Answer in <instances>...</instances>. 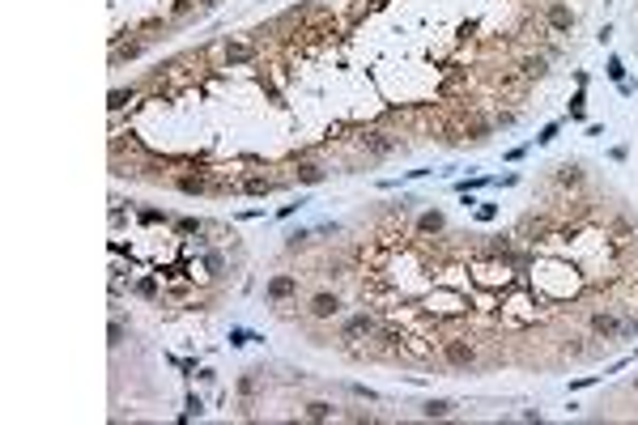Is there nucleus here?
<instances>
[{
  "label": "nucleus",
  "instance_id": "1",
  "mask_svg": "<svg viewBox=\"0 0 638 425\" xmlns=\"http://www.w3.org/2000/svg\"><path fill=\"white\" fill-rule=\"evenodd\" d=\"M439 358H443V366H451V370H473V366H477V344L468 340V336H443Z\"/></svg>",
  "mask_w": 638,
  "mask_h": 425
},
{
  "label": "nucleus",
  "instance_id": "2",
  "mask_svg": "<svg viewBox=\"0 0 638 425\" xmlns=\"http://www.w3.org/2000/svg\"><path fill=\"white\" fill-rule=\"evenodd\" d=\"M553 230H557V222L553 217H536V212H528V217L519 222V230H515V242H528V247H536V242H545V238H553Z\"/></svg>",
  "mask_w": 638,
  "mask_h": 425
},
{
  "label": "nucleus",
  "instance_id": "3",
  "mask_svg": "<svg viewBox=\"0 0 638 425\" xmlns=\"http://www.w3.org/2000/svg\"><path fill=\"white\" fill-rule=\"evenodd\" d=\"M358 149H362V153H371V158H387V153L400 149V140L387 136L383 128H362V132H358Z\"/></svg>",
  "mask_w": 638,
  "mask_h": 425
},
{
  "label": "nucleus",
  "instance_id": "4",
  "mask_svg": "<svg viewBox=\"0 0 638 425\" xmlns=\"http://www.w3.org/2000/svg\"><path fill=\"white\" fill-rule=\"evenodd\" d=\"M460 124H464V136H468V140H489V136H494V119H485L473 102L460 106Z\"/></svg>",
  "mask_w": 638,
  "mask_h": 425
},
{
  "label": "nucleus",
  "instance_id": "5",
  "mask_svg": "<svg viewBox=\"0 0 638 425\" xmlns=\"http://www.w3.org/2000/svg\"><path fill=\"white\" fill-rule=\"evenodd\" d=\"M375 332H379V319H375L371 310H362V315L345 319V328H341V344L349 349L353 340H362V336H375Z\"/></svg>",
  "mask_w": 638,
  "mask_h": 425
},
{
  "label": "nucleus",
  "instance_id": "6",
  "mask_svg": "<svg viewBox=\"0 0 638 425\" xmlns=\"http://www.w3.org/2000/svg\"><path fill=\"white\" fill-rule=\"evenodd\" d=\"M221 56H226V68H243V64H251V60H255V43H239V39H226Z\"/></svg>",
  "mask_w": 638,
  "mask_h": 425
},
{
  "label": "nucleus",
  "instance_id": "7",
  "mask_svg": "<svg viewBox=\"0 0 638 425\" xmlns=\"http://www.w3.org/2000/svg\"><path fill=\"white\" fill-rule=\"evenodd\" d=\"M515 73H519V77H528V81H541V77L549 73V56H545V51H536V56H519Z\"/></svg>",
  "mask_w": 638,
  "mask_h": 425
},
{
  "label": "nucleus",
  "instance_id": "8",
  "mask_svg": "<svg viewBox=\"0 0 638 425\" xmlns=\"http://www.w3.org/2000/svg\"><path fill=\"white\" fill-rule=\"evenodd\" d=\"M541 17H545V26H549V30H557V34H566L570 26H575V13H570L566 5H557V0H553V5H545V13H541Z\"/></svg>",
  "mask_w": 638,
  "mask_h": 425
},
{
  "label": "nucleus",
  "instance_id": "9",
  "mask_svg": "<svg viewBox=\"0 0 638 425\" xmlns=\"http://www.w3.org/2000/svg\"><path fill=\"white\" fill-rule=\"evenodd\" d=\"M209 174H213V170H196V174H179V179H175V188H179L183 196H205V192H209Z\"/></svg>",
  "mask_w": 638,
  "mask_h": 425
},
{
  "label": "nucleus",
  "instance_id": "10",
  "mask_svg": "<svg viewBox=\"0 0 638 425\" xmlns=\"http://www.w3.org/2000/svg\"><path fill=\"white\" fill-rule=\"evenodd\" d=\"M294 294H298V276L281 272V276L268 281V298H273V302H285V298H294Z\"/></svg>",
  "mask_w": 638,
  "mask_h": 425
},
{
  "label": "nucleus",
  "instance_id": "11",
  "mask_svg": "<svg viewBox=\"0 0 638 425\" xmlns=\"http://www.w3.org/2000/svg\"><path fill=\"white\" fill-rule=\"evenodd\" d=\"M587 324H591V332H596V336H604V340H613V336H621V319H613V315H604V310H596V315L587 319Z\"/></svg>",
  "mask_w": 638,
  "mask_h": 425
},
{
  "label": "nucleus",
  "instance_id": "12",
  "mask_svg": "<svg viewBox=\"0 0 638 425\" xmlns=\"http://www.w3.org/2000/svg\"><path fill=\"white\" fill-rule=\"evenodd\" d=\"M332 315H341V298L337 294H315L311 298V319H332Z\"/></svg>",
  "mask_w": 638,
  "mask_h": 425
},
{
  "label": "nucleus",
  "instance_id": "13",
  "mask_svg": "<svg viewBox=\"0 0 638 425\" xmlns=\"http://www.w3.org/2000/svg\"><path fill=\"white\" fill-rule=\"evenodd\" d=\"M464 85H468V73H464V68H447L443 81H439V98H455Z\"/></svg>",
  "mask_w": 638,
  "mask_h": 425
},
{
  "label": "nucleus",
  "instance_id": "14",
  "mask_svg": "<svg viewBox=\"0 0 638 425\" xmlns=\"http://www.w3.org/2000/svg\"><path fill=\"white\" fill-rule=\"evenodd\" d=\"M443 230H447V217H443L439 208H430V212H421V217H417V234H443Z\"/></svg>",
  "mask_w": 638,
  "mask_h": 425
},
{
  "label": "nucleus",
  "instance_id": "15",
  "mask_svg": "<svg viewBox=\"0 0 638 425\" xmlns=\"http://www.w3.org/2000/svg\"><path fill=\"white\" fill-rule=\"evenodd\" d=\"M298 170H294V179L298 183H307V188H315V183H324V166H315V162H294Z\"/></svg>",
  "mask_w": 638,
  "mask_h": 425
},
{
  "label": "nucleus",
  "instance_id": "16",
  "mask_svg": "<svg viewBox=\"0 0 638 425\" xmlns=\"http://www.w3.org/2000/svg\"><path fill=\"white\" fill-rule=\"evenodd\" d=\"M557 188H583V166H575V162L557 166Z\"/></svg>",
  "mask_w": 638,
  "mask_h": 425
},
{
  "label": "nucleus",
  "instance_id": "17",
  "mask_svg": "<svg viewBox=\"0 0 638 425\" xmlns=\"http://www.w3.org/2000/svg\"><path fill=\"white\" fill-rule=\"evenodd\" d=\"M281 183L273 179H260V174H251V179H243V196H268V192H277Z\"/></svg>",
  "mask_w": 638,
  "mask_h": 425
},
{
  "label": "nucleus",
  "instance_id": "18",
  "mask_svg": "<svg viewBox=\"0 0 638 425\" xmlns=\"http://www.w3.org/2000/svg\"><path fill=\"white\" fill-rule=\"evenodd\" d=\"M609 234H613V242H630V238H634V226H630L626 217H613V222H609Z\"/></svg>",
  "mask_w": 638,
  "mask_h": 425
},
{
  "label": "nucleus",
  "instance_id": "19",
  "mask_svg": "<svg viewBox=\"0 0 638 425\" xmlns=\"http://www.w3.org/2000/svg\"><path fill=\"white\" fill-rule=\"evenodd\" d=\"M132 98H137V90H132V85H128V90H111V102H107V106H111V111L119 115L124 106H132Z\"/></svg>",
  "mask_w": 638,
  "mask_h": 425
},
{
  "label": "nucleus",
  "instance_id": "20",
  "mask_svg": "<svg viewBox=\"0 0 638 425\" xmlns=\"http://www.w3.org/2000/svg\"><path fill=\"white\" fill-rule=\"evenodd\" d=\"M192 13H196V0H175V9H171V22H175V26H183Z\"/></svg>",
  "mask_w": 638,
  "mask_h": 425
},
{
  "label": "nucleus",
  "instance_id": "21",
  "mask_svg": "<svg viewBox=\"0 0 638 425\" xmlns=\"http://www.w3.org/2000/svg\"><path fill=\"white\" fill-rule=\"evenodd\" d=\"M328 417H337V412H332V404H324V400L307 404V421H328Z\"/></svg>",
  "mask_w": 638,
  "mask_h": 425
},
{
  "label": "nucleus",
  "instance_id": "22",
  "mask_svg": "<svg viewBox=\"0 0 638 425\" xmlns=\"http://www.w3.org/2000/svg\"><path fill=\"white\" fill-rule=\"evenodd\" d=\"M260 90H264V98H268V102H273V106H285V98H281V90H277L273 81H268V77H260Z\"/></svg>",
  "mask_w": 638,
  "mask_h": 425
},
{
  "label": "nucleus",
  "instance_id": "23",
  "mask_svg": "<svg viewBox=\"0 0 638 425\" xmlns=\"http://www.w3.org/2000/svg\"><path fill=\"white\" fill-rule=\"evenodd\" d=\"M451 408H455V404H451V400H430V404H426V408H421V412H426V417H447V412H451Z\"/></svg>",
  "mask_w": 638,
  "mask_h": 425
},
{
  "label": "nucleus",
  "instance_id": "24",
  "mask_svg": "<svg viewBox=\"0 0 638 425\" xmlns=\"http://www.w3.org/2000/svg\"><path fill=\"white\" fill-rule=\"evenodd\" d=\"M570 115H575V119H583V115H587V94H583V90H579L575 98H570Z\"/></svg>",
  "mask_w": 638,
  "mask_h": 425
},
{
  "label": "nucleus",
  "instance_id": "25",
  "mask_svg": "<svg viewBox=\"0 0 638 425\" xmlns=\"http://www.w3.org/2000/svg\"><path fill=\"white\" fill-rule=\"evenodd\" d=\"M132 294H141V298H158V285H153V281H137V285H132Z\"/></svg>",
  "mask_w": 638,
  "mask_h": 425
},
{
  "label": "nucleus",
  "instance_id": "26",
  "mask_svg": "<svg viewBox=\"0 0 638 425\" xmlns=\"http://www.w3.org/2000/svg\"><path fill=\"white\" fill-rule=\"evenodd\" d=\"M205 268H209V272H213V276H217V272H221V268H226V260H221V256H217V251H205Z\"/></svg>",
  "mask_w": 638,
  "mask_h": 425
},
{
  "label": "nucleus",
  "instance_id": "27",
  "mask_svg": "<svg viewBox=\"0 0 638 425\" xmlns=\"http://www.w3.org/2000/svg\"><path fill=\"white\" fill-rule=\"evenodd\" d=\"M609 77H613V81H617V85H621V81H626V64H621V60H617V56H613V60H609Z\"/></svg>",
  "mask_w": 638,
  "mask_h": 425
},
{
  "label": "nucleus",
  "instance_id": "28",
  "mask_svg": "<svg viewBox=\"0 0 638 425\" xmlns=\"http://www.w3.org/2000/svg\"><path fill=\"white\" fill-rule=\"evenodd\" d=\"M307 230H298V234H289V242H285V251H298V247H307Z\"/></svg>",
  "mask_w": 638,
  "mask_h": 425
},
{
  "label": "nucleus",
  "instance_id": "29",
  "mask_svg": "<svg viewBox=\"0 0 638 425\" xmlns=\"http://www.w3.org/2000/svg\"><path fill=\"white\" fill-rule=\"evenodd\" d=\"M141 222H145V226H158V222H166V212H158V208H141Z\"/></svg>",
  "mask_w": 638,
  "mask_h": 425
},
{
  "label": "nucleus",
  "instance_id": "30",
  "mask_svg": "<svg viewBox=\"0 0 638 425\" xmlns=\"http://www.w3.org/2000/svg\"><path fill=\"white\" fill-rule=\"evenodd\" d=\"M515 124V111H494V128H511Z\"/></svg>",
  "mask_w": 638,
  "mask_h": 425
},
{
  "label": "nucleus",
  "instance_id": "31",
  "mask_svg": "<svg viewBox=\"0 0 638 425\" xmlns=\"http://www.w3.org/2000/svg\"><path fill=\"white\" fill-rule=\"evenodd\" d=\"M175 230H179V234H196V230H205V226H200V222H192V217H187V222H175Z\"/></svg>",
  "mask_w": 638,
  "mask_h": 425
},
{
  "label": "nucleus",
  "instance_id": "32",
  "mask_svg": "<svg viewBox=\"0 0 638 425\" xmlns=\"http://www.w3.org/2000/svg\"><path fill=\"white\" fill-rule=\"evenodd\" d=\"M200 412H205V404H200L196 396H187V417H200Z\"/></svg>",
  "mask_w": 638,
  "mask_h": 425
},
{
  "label": "nucleus",
  "instance_id": "33",
  "mask_svg": "<svg viewBox=\"0 0 638 425\" xmlns=\"http://www.w3.org/2000/svg\"><path fill=\"white\" fill-rule=\"evenodd\" d=\"M494 212H498L494 204H481V208H477V217H481V222H494Z\"/></svg>",
  "mask_w": 638,
  "mask_h": 425
},
{
  "label": "nucleus",
  "instance_id": "34",
  "mask_svg": "<svg viewBox=\"0 0 638 425\" xmlns=\"http://www.w3.org/2000/svg\"><path fill=\"white\" fill-rule=\"evenodd\" d=\"M553 136H557V124H549V128H545L541 136H536V140H541V145H549V140H553Z\"/></svg>",
  "mask_w": 638,
  "mask_h": 425
}]
</instances>
